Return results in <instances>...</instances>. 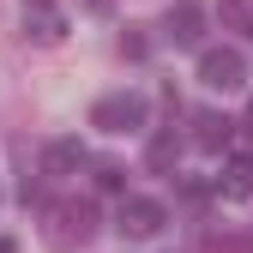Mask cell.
Here are the masks:
<instances>
[{
    "mask_svg": "<svg viewBox=\"0 0 253 253\" xmlns=\"http://www.w3.org/2000/svg\"><path fill=\"white\" fill-rule=\"evenodd\" d=\"M42 217H48L42 235H48L54 247H84L90 235H97V211H90L84 199H60V205H48Z\"/></svg>",
    "mask_w": 253,
    "mask_h": 253,
    "instance_id": "6da1fadb",
    "label": "cell"
},
{
    "mask_svg": "<svg viewBox=\"0 0 253 253\" xmlns=\"http://www.w3.org/2000/svg\"><path fill=\"white\" fill-rule=\"evenodd\" d=\"M145 115H151V103L139 97V90H115V97H97L90 126H103V133H139Z\"/></svg>",
    "mask_w": 253,
    "mask_h": 253,
    "instance_id": "7a4b0ae2",
    "label": "cell"
},
{
    "mask_svg": "<svg viewBox=\"0 0 253 253\" xmlns=\"http://www.w3.org/2000/svg\"><path fill=\"white\" fill-rule=\"evenodd\" d=\"M199 84L205 90H241L247 84V54L241 48H199Z\"/></svg>",
    "mask_w": 253,
    "mask_h": 253,
    "instance_id": "3957f363",
    "label": "cell"
},
{
    "mask_svg": "<svg viewBox=\"0 0 253 253\" xmlns=\"http://www.w3.org/2000/svg\"><path fill=\"white\" fill-rule=\"evenodd\" d=\"M169 223V205L163 199H121V217H115V229L126 241H151V235H163Z\"/></svg>",
    "mask_w": 253,
    "mask_h": 253,
    "instance_id": "277c9868",
    "label": "cell"
},
{
    "mask_svg": "<svg viewBox=\"0 0 253 253\" xmlns=\"http://www.w3.org/2000/svg\"><path fill=\"white\" fill-rule=\"evenodd\" d=\"M24 37L60 42V37H67V12H60L54 0H24Z\"/></svg>",
    "mask_w": 253,
    "mask_h": 253,
    "instance_id": "5b68a950",
    "label": "cell"
},
{
    "mask_svg": "<svg viewBox=\"0 0 253 253\" xmlns=\"http://www.w3.org/2000/svg\"><path fill=\"white\" fill-rule=\"evenodd\" d=\"M163 24H169V37H175L181 48H199V42H205V12L193 6V0L169 6V18H163Z\"/></svg>",
    "mask_w": 253,
    "mask_h": 253,
    "instance_id": "8992f818",
    "label": "cell"
},
{
    "mask_svg": "<svg viewBox=\"0 0 253 253\" xmlns=\"http://www.w3.org/2000/svg\"><path fill=\"white\" fill-rule=\"evenodd\" d=\"M79 163H84V145H79V139H48V145H42V175L60 181V175H73Z\"/></svg>",
    "mask_w": 253,
    "mask_h": 253,
    "instance_id": "52a82bcc",
    "label": "cell"
},
{
    "mask_svg": "<svg viewBox=\"0 0 253 253\" xmlns=\"http://www.w3.org/2000/svg\"><path fill=\"white\" fill-rule=\"evenodd\" d=\"M223 193L229 199H253V151H235L223 163Z\"/></svg>",
    "mask_w": 253,
    "mask_h": 253,
    "instance_id": "ba28073f",
    "label": "cell"
},
{
    "mask_svg": "<svg viewBox=\"0 0 253 253\" xmlns=\"http://www.w3.org/2000/svg\"><path fill=\"white\" fill-rule=\"evenodd\" d=\"M193 145H199V151H223V145H229V121L211 115V109H199V115H193Z\"/></svg>",
    "mask_w": 253,
    "mask_h": 253,
    "instance_id": "9c48e42d",
    "label": "cell"
},
{
    "mask_svg": "<svg viewBox=\"0 0 253 253\" xmlns=\"http://www.w3.org/2000/svg\"><path fill=\"white\" fill-rule=\"evenodd\" d=\"M175 157H181V139H175V133H157L151 151H145V163H151V169H175Z\"/></svg>",
    "mask_w": 253,
    "mask_h": 253,
    "instance_id": "30bf717a",
    "label": "cell"
},
{
    "mask_svg": "<svg viewBox=\"0 0 253 253\" xmlns=\"http://www.w3.org/2000/svg\"><path fill=\"white\" fill-rule=\"evenodd\" d=\"M223 24L235 30V37L253 42V6H247V0H223Z\"/></svg>",
    "mask_w": 253,
    "mask_h": 253,
    "instance_id": "8fae6325",
    "label": "cell"
},
{
    "mask_svg": "<svg viewBox=\"0 0 253 253\" xmlns=\"http://www.w3.org/2000/svg\"><path fill=\"white\" fill-rule=\"evenodd\" d=\"M97 187H103V193H121V187H126V169L121 163H97Z\"/></svg>",
    "mask_w": 253,
    "mask_h": 253,
    "instance_id": "7c38bea8",
    "label": "cell"
},
{
    "mask_svg": "<svg viewBox=\"0 0 253 253\" xmlns=\"http://www.w3.org/2000/svg\"><path fill=\"white\" fill-rule=\"evenodd\" d=\"M211 253H253V247L235 241V235H211Z\"/></svg>",
    "mask_w": 253,
    "mask_h": 253,
    "instance_id": "4fadbf2b",
    "label": "cell"
},
{
    "mask_svg": "<svg viewBox=\"0 0 253 253\" xmlns=\"http://www.w3.org/2000/svg\"><path fill=\"white\" fill-rule=\"evenodd\" d=\"M0 253H18V241H6V235H0Z\"/></svg>",
    "mask_w": 253,
    "mask_h": 253,
    "instance_id": "5bb4252c",
    "label": "cell"
},
{
    "mask_svg": "<svg viewBox=\"0 0 253 253\" xmlns=\"http://www.w3.org/2000/svg\"><path fill=\"white\" fill-rule=\"evenodd\" d=\"M241 126H247V133H253V97H247V121H241Z\"/></svg>",
    "mask_w": 253,
    "mask_h": 253,
    "instance_id": "9a60e30c",
    "label": "cell"
},
{
    "mask_svg": "<svg viewBox=\"0 0 253 253\" xmlns=\"http://www.w3.org/2000/svg\"><path fill=\"white\" fill-rule=\"evenodd\" d=\"M84 6H90V12H103V6H109V0H84Z\"/></svg>",
    "mask_w": 253,
    "mask_h": 253,
    "instance_id": "2e32d148",
    "label": "cell"
}]
</instances>
